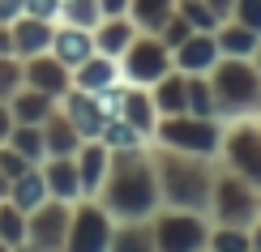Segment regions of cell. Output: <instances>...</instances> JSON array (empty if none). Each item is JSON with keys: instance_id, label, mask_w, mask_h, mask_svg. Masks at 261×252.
Listing matches in <instances>:
<instances>
[{"instance_id": "obj_1", "label": "cell", "mask_w": 261, "mask_h": 252, "mask_svg": "<svg viewBox=\"0 0 261 252\" xmlns=\"http://www.w3.org/2000/svg\"><path fill=\"white\" fill-rule=\"evenodd\" d=\"M103 184H107V205L116 214H124V218L146 214L150 201H154V180H150V171L137 158H124L112 171V180H103Z\"/></svg>"}, {"instance_id": "obj_2", "label": "cell", "mask_w": 261, "mask_h": 252, "mask_svg": "<svg viewBox=\"0 0 261 252\" xmlns=\"http://www.w3.org/2000/svg\"><path fill=\"white\" fill-rule=\"evenodd\" d=\"M69 218H73L69 201L47 197L39 210L26 214V244L30 248H60L64 239H69Z\"/></svg>"}, {"instance_id": "obj_3", "label": "cell", "mask_w": 261, "mask_h": 252, "mask_svg": "<svg viewBox=\"0 0 261 252\" xmlns=\"http://www.w3.org/2000/svg\"><path fill=\"white\" fill-rule=\"evenodd\" d=\"M64 244H69V248H82V252L107 248V244H112V227H107L103 210H94V205H82V210L69 218V239H64Z\"/></svg>"}, {"instance_id": "obj_4", "label": "cell", "mask_w": 261, "mask_h": 252, "mask_svg": "<svg viewBox=\"0 0 261 252\" xmlns=\"http://www.w3.org/2000/svg\"><path fill=\"white\" fill-rule=\"evenodd\" d=\"M26 86L51 94V98H64V90L73 86L69 77V64H60L51 51H39V56H26Z\"/></svg>"}, {"instance_id": "obj_5", "label": "cell", "mask_w": 261, "mask_h": 252, "mask_svg": "<svg viewBox=\"0 0 261 252\" xmlns=\"http://www.w3.org/2000/svg\"><path fill=\"white\" fill-rule=\"evenodd\" d=\"M9 30H13V47L17 56H39V51H51V35H56V26H51L47 17H35V13H21L17 21H9Z\"/></svg>"}, {"instance_id": "obj_6", "label": "cell", "mask_w": 261, "mask_h": 252, "mask_svg": "<svg viewBox=\"0 0 261 252\" xmlns=\"http://www.w3.org/2000/svg\"><path fill=\"white\" fill-rule=\"evenodd\" d=\"M64 116L73 120V128H77L82 137H99V133H103V124H107L99 98L86 94V90H64Z\"/></svg>"}, {"instance_id": "obj_7", "label": "cell", "mask_w": 261, "mask_h": 252, "mask_svg": "<svg viewBox=\"0 0 261 252\" xmlns=\"http://www.w3.org/2000/svg\"><path fill=\"white\" fill-rule=\"evenodd\" d=\"M51 56H56L60 64H69V69H77L82 60L94 56V35L86 26H60L56 35H51Z\"/></svg>"}, {"instance_id": "obj_8", "label": "cell", "mask_w": 261, "mask_h": 252, "mask_svg": "<svg viewBox=\"0 0 261 252\" xmlns=\"http://www.w3.org/2000/svg\"><path fill=\"white\" fill-rule=\"evenodd\" d=\"M43 180H47V192L60 197V201H73V197H82V180H77V158L73 154H51L43 158Z\"/></svg>"}, {"instance_id": "obj_9", "label": "cell", "mask_w": 261, "mask_h": 252, "mask_svg": "<svg viewBox=\"0 0 261 252\" xmlns=\"http://www.w3.org/2000/svg\"><path fill=\"white\" fill-rule=\"evenodd\" d=\"M9 107H13V120L17 124H43L51 111H56V98L35 90V86H21V90L9 98Z\"/></svg>"}, {"instance_id": "obj_10", "label": "cell", "mask_w": 261, "mask_h": 252, "mask_svg": "<svg viewBox=\"0 0 261 252\" xmlns=\"http://www.w3.org/2000/svg\"><path fill=\"white\" fill-rule=\"evenodd\" d=\"M47 197H51V192H47V180H43V171H39V167H26L13 184H9V201H13L17 210H26V214H30V210H39Z\"/></svg>"}, {"instance_id": "obj_11", "label": "cell", "mask_w": 261, "mask_h": 252, "mask_svg": "<svg viewBox=\"0 0 261 252\" xmlns=\"http://www.w3.org/2000/svg\"><path fill=\"white\" fill-rule=\"evenodd\" d=\"M43 146H47V158H51V154H77L82 133L73 128V120H69V116L51 111L47 120H43Z\"/></svg>"}, {"instance_id": "obj_12", "label": "cell", "mask_w": 261, "mask_h": 252, "mask_svg": "<svg viewBox=\"0 0 261 252\" xmlns=\"http://www.w3.org/2000/svg\"><path fill=\"white\" fill-rule=\"evenodd\" d=\"M77 90H86V94H99V90H112L116 86V64H112V56H103V51H94L90 60H82L77 64Z\"/></svg>"}, {"instance_id": "obj_13", "label": "cell", "mask_w": 261, "mask_h": 252, "mask_svg": "<svg viewBox=\"0 0 261 252\" xmlns=\"http://www.w3.org/2000/svg\"><path fill=\"white\" fill-rule=\"evenodd\" d=\"M77 180H82V192H99L103 180H107V150L103 146H77Z\"/></svg>"}, {"instance_id": "obj_14", "label": "cell", "mask_w": 261, "mask_h": 252, "mask_svg": "<svg viewBox=\"0 0 261 252\" xmlns=\"http://www.w3.org/2000/svg\"><path fill=\"white\" fill-rule=\"evenodd\" d=\"M163 69H167V56H163L159 43H137L128 51V77L133 81H154L163 77Z\"/></svg>"}, {"instance_id": "obj_15", "label": "cell", "mask_w": 261, "mask_h": 252, "mask_svg": "<svg viewBox=\"0 0 261 252\" xmlns=\"http://www.w3.org/2000/svg\"><path fill=\"white\" fill-rule=\"evenodd\" d=\"M0 244L5 248H26V210H17L13 201H0Z\"/></svg>"}, {"instance_id": "obj_16", "label": "cell", "mask_w": 261, "mask_h": 252, "mask_svg": "<svg viewBox=\"0 0 261 252\" xmlns=\"http://www.w3.org/2000/svg\"><path fill=\"white\" fill-rule=\"evenodd\" d=\"M9 146H13L17 154H26L35 167L47 158V146H43V124H13V133H9Z\"/></svg>"}, {"instance_id": "obj_17", "label": "cell", "mask_w": 261, "mask_h": 252, "mask_svg": "<svg viewBox=\"0 0 261 252\" xmlns=\"http://www.w3.org/2000/svg\"><path fill=\"white\" fill-rule=\"evenodd\" d=\"M219 94L227 98V103H244V98H253V94H257V81H253V73H248V69H240V64L223 69Z\"/></svg>"}, {"instance_id": "obj_18", "label": "cell", "mask_w": 261, "mask_h": 252, "mask_svg": "<svg viewBox=\"0 0 261 252\" xmlns=\"http://www.w3.org/2000/svg\"><path fill=\"white\" fill-rule=\"evenodd\" d=\"M167 141L189 146V150H210L214 146V128H205V124H167Z\"/></svg>"}, {"instance_id": "obj_19", "label": "cell", "mask_w": 261, "mask_h": 252, "mask_svg": "<svg viewBox=\"0 0 261 252\" xmlns=\"http://www.w3.org/2000/svg\"><path fill=\"white\" fill-rule=\"evenodd\" d=\"M128 39H133V30L124 26V21H107V26H99V35H94V51H103V56H116V51L128 47Z\"/></svg>"}, {"instance_id": "obj_20", "label": "cell", "mask_w": 261, "mask_h": 252, "mask_svg": "<svg viewBox=\"0 0 261 252\" xmlns=\"http://www.w3.org/2000/svg\"><path fill=\"white\" fill-rule=\"evenodd\" d=\"M21 86H26V60L21 56H0V98H13Z\"/></svg>"}, {"instance_id": "obj_21", "label": "cell", "mask_w": 261, "mask_h": 252, "mask_svg": "<svg viewBox=\"0 0 261 252\" xmlns=\"http://www.w3.org/2000/svg\"><path fill=\"white\" fill-rule=\"evenodd\" d=\"M231 146H236V162H240L253 180H261V141H257L253 133H240Z\"/></svg>"}, {"instance_id": "obj_22", "label": "cell", "mask_w": 261, "mask_h": 252, "mask_svg": "<svg viewBox=\"0 0 261 252\" xmlns=\"http://www.w3.org/2000/svg\"><path fill=\"white\" fill-rule=\"evenodd\" d=\"M219 201H223V214L231 218V222H240V218L253 210V201H248V192L240 188V184H223V188H219Z\"/></svg>"}, {"instance_id": "obj_23", "label": "cell", "mask_w": 261, "mask_h": 252, "mask_svg": "<svg viewBox=\"0 0 261 252\" xmlns=\"http://www.w3.org/2000/svg\"><path fill=\"white\" fill-rule=\"evenodd\" d=\"M197 239H201V231H197V222H189V218L163 227V244H167V248H193Z\"/></svg>"}, {"instance_id": "obj_24", "label": "cell", "mask_w": 261, "mask_h": 252, "mask_svg": "<svg viewBox=\"0 0 261 252\" xmlns=\"http://www.w3.org/2000/svg\"><path fill=\"white\" fill-rule=\"evenodd\" d=\"M120 116H124L128 124L137 128V133H141V128H150V124H154V116H150V103H146L141 94H124V111H120Z\"/></svg>"}, {"instance_id": "obj_25", "label": "cell", "mask_w": 261, "mask_h": 252, "mask_svg": "<svg viewBox=\"0 0 261 252\" xmlns=\"http://www.w3.org/2000/svg\"><path fill=\"white\" fill-rule=\"evenodd\" d=\"M26 167H35V162H30L26 154H17V150H13V146L5 141V146H0V171H5L9 180H17V175L26 171Z\"/></svg>"}, {"instance_id": "obj_26", "label": "cell", "mask_w": 261, "mask_h": 252, "mask_svg": "<svg viewBox=\"0 0 261 252\" xmlns=\"http://www.w3.org/2000/svg\"><path fill=\"white\" fill-rule=\"evenodd\" d=\"M180 60H184V64H193V69H201V64H210V60H214V47H210L205 39H193L189 47L180 51Z\"/></svg>"}, {"instance_id": "obj_27", "label": "cell", "mask_w": 261, "mask_h": 252, "mask_svg": "<svg viewBox=\"0 0 261 252\" xmlns=\"http://www.w3.org/2000/svg\"><path fill=\"white\" fill-rule=\"evenodd\" d=\"M137 13H141V21L159 26V21L167 17V0H137Z\"/></svg>"}, {"instance_id": "obj_28", "label": "cell", "mask_w": 261, "mask_h": 252, "mask_svg": "<svg viewBox=\"0 0 261 252\" xmlns=\"http://www.w3.org/2000/svg\"><path fill=\"white\" fill-rule=\"evenodd\" d=\"M159 103L167 107V111H180V107H184V86L180 81H167V86H163V94H159Z\"/></svg>"}, {"instance_id": "obj_29", "label": "cell", "mask_w": 261, "mask_h": 252, "mask_svg": "<svg viewBox=\"0 0 261 252\" xmlns=\"http://www.w3.org/2000/svg\"><path fill=\"white\" fill-rule=\"evenodd\" d=\"M26 13H35V17H47V21H56V17H60V0H26Z\"/></svg>"}, {"instance_id": "obj_30", "label": "cell", "mask_w": 261, "mask_h": 252, "mask_svg": "<svg viewBox=\"0 0 261 252\" xmlns=\"http://www.w3.org/2000/svg\"><path fill=\"white\" fill-rule=\"evenodd\" d=\"M223 47H227V51H236V56H240V51H253V35H244V30H231V35L223 39Z\"/></svg>"}, {"instance_id": "obj_31", "label": "cell", "mask_w": 261, "mask_h": 252, "mask_svg": "<svg viewBox=\"0 0 261 252\" xmlns=\"http://www.w3.org/2000/svg\"><path fill=\"white\" fill-rule=\"evenodd\" d=\"M26 13V0H0V26H9V21H17Z\"/></svg>"}, {"instance_id": "obj_32", "label": "cell", "mask_w": 261, "mask_h": 252, "mask_svg": "<svg viewBox=\"0 0 261 252\" xmlns=\"http://www.w3.org/2000/svg\"><path fill=\"white\" fill-rule=\"evenodd\" d=\"M13 124H17V120H13V107H9L5 98H0V146L9 141V133H13Z\"/></svg>"}, {"instance_id": "obj_33", "label": "cell", "mask_w": 261, "mask_h": 252, "mask_svg": "<svg viewBox=\"0 0 261 252\" xmlns=\"http://www.w3.org/2000/svg\"><path fill=\"white\" fill-rule=\"evenodd\" d=\"M167 175L176 180V184H171V192H176V188H180V167H171ZM184 180H189V171H184ZM197 197H201V188H193V184H184V201H197Z\"/></svg>"}, {"instance_id": "obj_34", "label": "cell", "mask_w": 261, "mask_h": 252, "mask_svg": "<svg viewBox=\"0 0 261 252\" xmlns=\"http://www.w3.org/2000/svg\"><path fill=\"white\" fill-rule=\"evenodd\" d=\"M0 56H17V47H13V30H9V26H0Z\"/></svg>"}, {"instance_id": "obj_35", "label": "cell", "mask_w": 261, "mask_h": 252, "mask_svg": "<svg viewBox=\"0 0 261 252\" xmlns=\"http://www.w3.org/2000/svg\"><path fill=\"white\" fill-rule=\"evenodd\" d=\"M244 21L261 26V0H244Z\"/></svg>"}, {"instance_id": "obj_36", "label": "cell", "mask_w": 261, "mask_h": 252, "mask_svg": "<svg viewBox=\"0 0 261 252\" xmlns=\"http://www.w3.org/2000/svg\"><path fill=\"white\" fill-rule=\"evenodd\" d=\"M189 17H193V21H197V26H210V21H214V13H205V9H201V5H193V9H189Z\"/></svg>"}, {"instance_id": "obj_37", "label": "cell", "mask_w": 261, "mask_h": 252, "mask_svg": "<svg viewBox=\"0 0 261 252\" xmlns=\"http://www.w3.org/2000/svg\"><path fill=\"white\" fill-rule=\"evenodd\" d=\"M124 9V0H99V13H107V17H116Z\"/></svg>"}, {"instance_id": "obj_38", "label": "cell", "mask_w": 261, "mask_h": 252, "mask_svg": "<svg viewBox=\"0 0 261 252\" xmlns=\"http://www.w3.org/2000/svg\"><path fill=\"white\" fill-rule=\"evenodd\" d=\"M193 103H197V111L210 107V98H205V86H193Z\"/></svg>"}, {"instance_id": "obj_39", "label": "cell", "mask_w": 261, "mask_h": 252, "mask_svg": "<svg viewBox=\"0 0 261 252\" xmlns=\"http://www.w3.org/2000/svg\"><path fill=\"white\" fill-rule=\"evenodd\" d=\"M9 184H13V180H9V175L0 171V201H5V197H9Z\"/></svg>"}]
</instances>
